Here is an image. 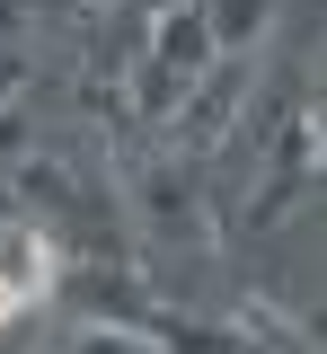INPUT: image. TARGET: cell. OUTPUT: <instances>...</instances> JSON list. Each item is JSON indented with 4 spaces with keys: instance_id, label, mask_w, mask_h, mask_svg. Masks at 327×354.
Returning a JSON list of instances; mask_svg holds the SVG:
<instances>
[{
    "instance_id": "1",
    "label": "cell",
    "mask_w": 327,
    "mask_h": 354,
    "mask_svg": "<svg viewBox=\"0 0 327 354\" xmlns=\"http://www.w3.org/2000/svg\"><path fill=\"white\" fill-rule=\"evenodd\" d=\"M53 283V248L36 230H0V319H18L27 301H45Z\"/></svg>"
}]
</instances>
